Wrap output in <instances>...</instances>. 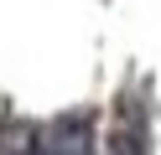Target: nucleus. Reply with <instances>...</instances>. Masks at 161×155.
Instances as JSON below:
<instances>
[{
	"label": "nucleus",
	"mask_w": 161,
	"mask_h": 155,
	"mask_svg": "<svg viewBox=\"0 0 161 155\" xmlns=\"http://www.w3.org/2000/svg\"><path fill=\"white\" fill-rule=\"evenodd\" d=\"M104 155H151V129H146V109L135 98H119L114 109V129H109Z\"/></svg>",
	"instance_id": "nucleus-2"
},
{
	"label": "nucleus",
	"mask_w": 161,
	"mask_h": 155,
	"mask_svg": "<svg viewBox=\"0 0 161 155\" xmlns=\"http://www.w3.org/2000/svg\"><path fill=\"white\" fill-rule=\"evenodd\" d=\"M31 155H94V114L83 109H68L57 119H47L36 129Z\"/></svg>",
	"instance_id": "nucleus-1"
}]
</instances>
